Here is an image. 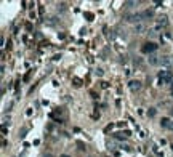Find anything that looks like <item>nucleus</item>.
<instances>
[{"mask_svg":"<svg viewBox=\"0 0 173 157\" xmlns=\"http://www.w3.org/2000/svg\"><path fill=\"white\" fill-rule=\"evenodd\" d=\"M173 80V75L170 71H162L159 72V85H165V83H170Z\"/></svg>","mask_w":173,"mask_h":157,"instance_id":"1","label":"nucleus"},{"mask_svg":"<svg viewBox=\"0 0 173 157\" xmlns=\"http://www.w3.org/2000/svg\"><path fill=\"white\" fill-rule=\"evenodd\" d=\"M157 26H159V27L167 26V16H160L159 19H157Z\"/></svg>","mask_w":173,"mask_h":157,"instance_id":"8","label":"nucleus"},{"mask_svg":"<svg viewBox=\"0 0 173 157\" xmlns=\"http://www.w3.org/2000/svg\"><path fill=\"white\" fill-rule=\"evenodd\" d=\"M160 64L162 66H170L172 64V58L170 56H162L160 58Z\"/></svg>","mask_w":173,"mask_h":157,"instance_id":"7","label":"nucleus"},{"mask_svg":"<svg viewBox=\"0 0 173 157\" xmlns=\"http://www.w3.org/2000/svg\"><path fill=\"white\" fill-rule=\"evenodd\" d=\"M148 61H149V64L151 66H157L160 63V60H159V56H156V54H149V58H148Z\"/></svg>","mask_w":173,"mask_h":157,"instance_id":"5","label":"nucleus"},{"mask_svg":"<svg viewBox=\"0 0 173 157\" xmlns=\"http://www.w3.org/2000/svg\"><path fill=\"white\" fill-rule=\"evenodd\" d=\"M168 128H170V130H173V122H170V125H168Z\"/></svg>","mask_w":173,"mask_h":157,"instance_id":"13","label":"nucleus"},{"mask_svg":"<svg viewBox=\"0 0 173 157\" xmlns=\"http://www.w3.org/2000/svg\"><path fill=\"white\" fill-rule=\"evenodd\" d=\"M61 157H71V156H67V154H62Z\"/></svg>","mask_w":173,"mask_h":157,"instance_id":"14","label":"nucleus"},{"mask_svg":"<svg viewBox=\"0 0 173 157\" xmlns=\"http://www.w3.org/2000/svg\"><path fill=\"white\" fill-rule=\"evenodd\" d=\"M144 29H146V26H144V24H141V23L135 26V31L138 32V34H143V32H144Z\"/></svg>","mask_w":173,"mask_h":157,"instance_id":"10","label":"nucleus"},{"mask_svg":"<svg viewBox=\"0 0 173 157\" xmlns=\"http://www.w3.org/2000/svg\"><path fill=\"white\" fill-rule=\"evenodd\" d=\"M148 115H149V117H154V115H156V109H154V108H151L149 111H148Z\"/></svg>","mask_w":173,"mask_h":157,"instance_id":"11","label":"nucleus"},{"mask_svg":"<svg viewBox=\"0 0 173 157\" xmlns=\"http://www.w3.org/2000/svg\"><path fill=\"white\" fill-rule=\"evenodd\" d=\"M128 87H130L131 92H139V90H141V82H138V80H131V82L128 83Z\"/></svg>","mask_w":173,"mask_h":157,"instance_id":"4","label":"nucleus"},{"mask_svg":"<svg viewBox=\"0 0 173 157\" xmlns=\"http://www.w3.org/2000/svg\"><path fill=\"white\" fill-rule=\"evenodd\" d=\"M168 125H170V119H168V117H162L160 127H164V128H168Z\"/></svg>","mask_w":173,"mask_h":157,"instance_id":"9","label":"nucleus"},{"mask_svg":"<svg viewBox=\"0 0 173 157\" xmlns=\"http://www.w3.org/2000/svg\"><path fill=\"white\" fill-rule=\"evenodd\" d=\"M157 50V45L154 42H148L144 47H143V53H149V54H152L154 52Z\"/></svg>","mask_w":173,"mask_h":157,"instance_id":"2","label":"nucleus"},{"mask_svg":"<svg viewBox=\"0 0 173 157\" xmlns=\"http://www.w3.org/2000/svg\"><path fill=\"white\" fill-rule=\"evenodd\" d=\"M170 148H172V151H173V144H172V146H170Z\"/></svg>","mask_w":173,"mask_h":157,"instance_id":"15","label":"nucleus"},{"mask_svg":"<svg viewBox=\"0 0 173 157\" xmlns=\"http://www.w3.org/2000/svg\"><path fill=\"white\" fill-rule=\"evenodd\" d=\"M141 19H143V16H141V14H138V13H136V14H128V16H127L128 23H138L139 24V21H141Z\"/></svg>","mask_w":173,"mask_h":157,"instance_id":"3","label":"nucleus"},{"mask_svg":"<svg viewBox=\"0 0 173 157\" xmlns=\"http://www.w3.org/2000/svg\"><path fill=\"white\" fill-rule=\"evenodd\" d=\"M141 16H143V19H149V18L154 16V11L152 10H144V11L141 13Z\"/></svg>","mask_w":173,"mask_h":157,"instance_id":"6","label":"nucleus"},{"mask_svg":"<svg viewBox=\"0 0 173 157\" xmlns=\"http://www.w3.org/2000/svg\"><path fill=\"white\" fill-rule=\"evenodd\" d=\"M136 5V2H125V6H133Z\"/></svg>","mask_w":173,"mask_h":157,"instance_id":"12","label":"nucleus"},{"mask_svg":"<svg viewBox=\"0 0 173 157\" xmlns=\"http://www.w3.org/2000/svg\"><path fill=\"white\" fill-rule=\"evenodd\" d=\"M172 115H173V108H172Z\"/></svg>","mask_w":173,"mask_h":157,"instance_id":"16","label":"nucleus"}]
</instances>
